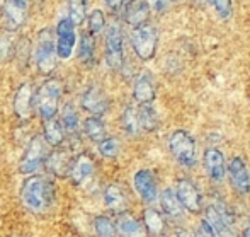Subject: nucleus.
I'll use <instances>...</instances> for the list:
<instances>
[{
    "label": "nucleus",
    "instance_id": "1",
    "mask_svg": "<svg viewBox=\"0 0 250 237\" xmlns=\"http://www.w3.org/2000/svg\"><path fill=\"white\" fill-rule=\"evenodd\" d=\"M21 198L33 213H46L56 203V186L46 176L33 174L22 183Z\"/></svg>",
    "mask_w": 250,
    "mask_h": 237
},
{
    "label": "nucleus",
    "instance_id": "2",
    "mask_svg": "<svg viewBox=\"0 0 250 237\" xmlns=\"http://www.w3.org/2000/svg\"><path fill=\"white\" fill-rule=\"evenodd\" d=\"M62 94H63L62 80L51 77V79L44 80L41 84L38 93L34 94V108H36L38 115H40V118L43 121H50V119L56 118Z\"/></svg>",
    "mask_w": 250,
    "mask_h": 237
},
{
    "label": "nucleus",
    "instance_id": "3",
    "mask_svg": "<svg viewBox=\"0 0 250 237\" xmlns=\"http://www.w3.org/2000/svg\"><path fill=\"white\" fill-rule=\"evenodd\" d=\"M48 154L50 150H48V143L44 142L43 135L33 137L19 162V172L26 176L38 174L41 169H44V161H46Z\"/></svg>",
    "mask_w": 250,
    "mask_h": 237
},
{
    "label": "nucleus",
    "instance_id": "4",
    "mask_svg": "<svg viewBox=\"0 0 250 237\" xmlns=\"http://www.w3.org/2000/svg\"><path fill=\"white\" fill-rule=\"evenodd\" d=\"M157 43L158 29L153 24L145 23L131 31V47L135 49L136 56L143 62H148L153 58L155 51H157Z\"/></svg>",
    "mask_w": 250,
    "mask_h": 237
},
{
    "label": "nucleus",
    "instance_id": "5",
    "mask_svg": "<svg viewBox=\"0 0 250 237\" xmlns=\"http://www.w3.org/2000/svg\"><path fill=\"white\" fill-rule=\"evenodd\" d=\"M36 63L44 75H50L56 69V41L50 29L40 31L36 45Z\"/></svg>",
    "mask_w": 250,
    "mask_h": 237
},
{
    "label": "nucleus",
    "instance_id": "6",
    "mask_svg": "<svg viewBox=\"0 0 250 237\" xmlns=\"http://www.w3.org/2000/svg\"><path fill=\"white\" fill-rule=\"evenodd\" d=\"M168 148L175 161L182 166H194L196 164V142L188 132L175 130L168 139Z\"/></svg>",
    "mask_w": 250,
    "mask_h": 237
},
{
    "label": "nucleus",
    "instance_id": "7",
    "mask_svg": "<svg viewBox=\"0 0 250 237\" xmlns=\"http://www.w3.org/2000/svg\"><path fill=\"white\" fill-rule=\"evenodd\" d=\"M125 62V51H123V33L118 23H112L105 33V63L109 69L119 70Z\"/></svg>",
    "mask_w": 250,
    "mask_h": 237
},
{
    "label": "nucleus",
    "instance_id": "8",
    "mask_svg": "<svg viewBox=\"0 0 250 237\" xmlns=\"http://www.w3.org/2000/svg\"><path fill=\"white\" fill-rule=\"evenodd\" d=\"M204 220L211 225L214 234L220 237H233V224H231V215L228 208L221 201L213 203L206 210V218Z\"/></svg>",
    "mask_w": 250,
    "mask_h": 237
},
{
    "label": "nucleus",
    "instance_id": "9",
    "mask_svg": "<svg viewBox=\"0 0 250 237\" xmlns=\"http://www.w3.org/2000/svg\"><path fill=\"white\" fill-rule=\"evenodd\" d=\"M75 24L68 17L60 19L56 24V56L60 60H68L75 48Z\"/></svg>",
    "mask_w": 250,
    "mask_h": 237
},
{
    "label": "nucleus",
    "instance_id": "10",
    "mask_svg": "<svg viewBox=\"0 0 250 237\" xmlns=\"http://www.w3.org/2000/svg\"><path fill=\"white\" fill-rule=\"evenodd\" d=\"M73 159H75V155L70 148L56 147L55 150L48 154L46 161H44V169L55 178H68Z\"/></svg>",
    "mask_w": 250,
    "mask_h": 237
},
{
    "label": "nucleus",
    "instance_id": "11",
    "mask_svg": "<svg viewBox=\"0 0 250 237\" xmlns=\"http://www.w3.org/2000/svg\"><path fill=\"white\" fill-rule=\"evenodd\" d=\"M96 169H97V164L92 155H89V154L75 155V159H73V162H72V167H70V172H68L70 183H72L73 186L85 185L87 181H90V179L94 178Z\"/></svg>",
    "mask_w": 250,
    "mask_h": 237
},
{
    "label": "nucleus",
    "instance_id": "12",
    "mask_svg": "<svg viewBox=\"0 0 250 237\" xmlns=\"http://www.w3.org/2000/svg\"><path fill=\"white\" fill-rule=\"evenodd\" d=\"M80 104L94 116H104L109 109V99L99 86H90L80 97Z\"/></svg>",
    "mask_w": 250,
    "mask_h": 237
},
{
    "label": "nucleus",
    "instance_id": "13",
    "mask_svg": "<svg viewBox=\"0 0 250 237\" xmlns=\"http://www.w3.org/2000/svg\"><path fill=\"white\" fill-rule=\"evenodd\" d=\"M133 186H135L136 193L140 194L145 203H153L158 198V190H157V179L151 174L148 169H140L133 176Z\"/></svg>",
    "mask_w": 250,
    "mask_h": 237
},
{
    "label": "nucleus",
    "instance_id": "14",
    "mask_svg": "<svg viewBox=\"0 0 250 237\" xmlns=\"http://www.w3.org/2000/svg\"><path fill=\"white\" fill-rule=\"evenodd\" d=\"M29 12V0H5L3 3V19L9 29H17L24 24Z\"/></svg>",
    "mask_w": 250,
    "mask_h": 237
},
{
    "label": "nucleus",
    "instance_id": "15",
    "mask_svg": "<svg viewBox=\"0 0 250 237\" xmlns=\"http://www.w3.org/2000/svg\"><path fill=\"white\" fill-rule=\"evenodd\" d=\"M175 194H177V200H179V203H181V207L186 208L188 212L198 213L201 210V194L198 188H196L189 179H181V181L177 183Z\"/></svg>",
    "mask_w": 250,
    "mask_h": 237
},
{
    "label": "nucleus",
    "instance_id": "16",
    "mask_svg": "<svg viewBox=\"0 0 250 237\" xmlns=\"http://www.w3.org/2000/svg\"><path fill=\"white\" fill-rule=\"evenodd\" d=\"M34 89L31 82H24L14 95V111L17 118L27 119L34 111Z\"/></svg>",
    "mask_w": 250,
    "mask_h": 237
},
{
    "label": "nucleus",
    "instance_id": "17",
    "mask_svg": "<svg viewBox=\"0 0 250 237\" xmlns=\"http://www.w3.org/2000/svg\"><path fill=\"white\" fill-rule=\"evenodd\" d=\"M228 176L230 183L238 193H250V174L242 157H233L228 164Z\"/></svg>",
    "mask_w": 250,
    "mask_h": 237
},
{
    "label": "nucleus",
    "instance_id": "18",
    "mask_svg": "<svg viewBox=\"0 0 250 237\" xmlns=\"http://www.w3.org/2000/svg\"><path fill=\"white\" fill-rule=\"evenodd\" d=\"M102 198H104V207L112 213L119 215L123 212H128V196H126V191L119 185L105 186Z\"/></svg>",
    "mask_w": 250,
    "mask_h": 237
},
{
    "label": "nucleus",
    "instance_id": "19",
    "mask_svg": "<svg viewBox=\"0 0 250 237\" xmlns=\"http://www.w3.org/2000/svg\"><path fill=\"white\" fill-rule=\"evenodd\" d=\"M116 232L119 237H146L143 224L129 212H123L116 218Z\"/></svg>",
    "mask_w": 250,
    "mask_h": 237
},
{
    "label": "nucleus",
    "instance_id": "20",
    "mask_svg": "<svg viewBox=\"0 0 250 237\" xmlns=\"http://www.w3.org/2000/svg\"><path fill=\"white\" fill-rule=\"evenodd\" d=\"M133 97L138 104H151L155 101V86L150 72H142L133 86Z\"/></svg>",
    "mask_w": 250,
    "mask_h": 237
},
{
    "label": "nucleus",
    "instance_id": "21",
    "mask_svg": "<svg viewBox=\"0 0 250 237\" xmlns=\"http://www.w3.org/2000/svg\"><path fill=\"white\" fill-rule=\"evenodd\" d=\"M204 167H206L208 176L213 181H221L225 178V172H227L223 154L214 147L206 148V152H204Z\"/></svg>",
    "mask_w": 250,
    "mask_h": 237
},
{
    "label": "nucleus",
    "instance_id": "22",
    "mask_svg": "<svg viewBox=\"0 0 250 237\" xmlns=\"http://www.w3.org/2000/svg\"><path fill=\"white\" fill-rule=\"evenodd\" d=\"M150 16V5L146 0H129L125 7V19L131 26H142Z\"/></svg>",
    "mask_w": 250,
    "mask_h": 237
},
{
    "label": "nucleus",
    "instance_id": "23",
    "mask_svg": "<svg viewBox=\"0 0 250 237\" xmlns=\"http://www.w3.org/2000/svg\"><path fill=\"white\" fill-rule=\"evenodd\" d=\"M43 139H44V142L48 145H51V147H62L63 145V142H65V139H66V132L63 130L58 118L44 121Z\"/></svg>",
    "mask_w": 250,
    "mask_h": 237
},
{
    "label": "nucleus",
    "instance_id": "24",
    "mask_svg": "<svg viewBox=\"0 0 250 237\" xmlns=\"http://www.w3.org/2000/svg\"><path fill=\"white\" fill-rule=\"evenodd\" d=\"M160 207L164 210V213L170 218H179L182 217V207L177 200V194L172 188H165L160 194Z\"/></svg>",
    "mask_w": 250,
    "mask_h": 237
},
{
    "label": "nucleus",
    "instance_id": "25",
    "mask_svg": "<svg viewBox=\"0 0 250 237\" xmlns=\"http://www.w3.org/2000/svg\"><path fill=\"white\" fill-rule=\"evenodd\" d=\"M136 116H138V126L143 132H153L158 126V115L151 104H140L136 108Z\"/></svg>",
    "mask_w": 250,
    "mask_h": 237
},
{
    "label": "nucleus",
    "instance_id": "26",
    "mask_svg": "<svg viewBox=\"0 0 250 237\" xmlns=\"http://www.w3.org/2000/svg\"><path fill=\"white\" fill-rule=\"evenodd\" d=\"M143 227L148 234L153 236H162L165 231V220L162 217L160 212L153 210V208H146L145 213H143Z\"/></svg>",
    "mask_w": 250,
    "mask_h": 237
},
{
    "label": "nucleus",
    "instance_id": "27",
    "mask_svg": "<svg viewBox=\"0 0 250 237\" xmlns=\"http://www.w3.org/2000/svg\"><path fill=\"white\" fill-rule=\"evenodd\" d=\"M83 133L89 137L92 142L99 143L105 139V125L99 116H89L83 119Z\"/></svg>",
    "mask_w": 250,
    "mask_h": 237
},
{
    "label": "nucleus",
    "instance_id": "28",
    "mask_svg": "<svg viewBox=\"0 0 250 237\" xmlns=\"http://www.w3.org/2000/svg\"><path fill=\"white\" fill-rule=\"evenodd\" d=\"M79 121H80L79 113H77L75 106H73L72 102H66L62 109V119H60L63 130H65L66 133H75L77 128H79Z\"/></svg>",
    "mask_w": 250,
    "mask_h": 237
},
{
    "label": "nucleus",
    "instance_id": "29",
    "mask_svg": "<svg viewBox=\"0 0 250 237\" xmlns=\"http://www.w3.org/2000/svg\"><path fill=\"white\" fill-rule=\"evenodd\" d=\"M94 231L97 237H118L116 222L109 215H97L94 218Z\"/></svg>",
    "mask_w": 250,
    "mask_h": 237
},
{
    "label": "nucleus",
    "instance_id": "30",
    "mask_svg": "<svg viewBox=\"0 0 250 237\" xmlns=\"http://www.w3.org/2000/svg\"><path fill=\"white\" fill-rule=\"evenodd\" d=\"M94 51H96V38L85 31L80 38V47H79V60L80 62L90 63L94 60Z\"/></svg>",
    "mask_w": 250,
    "mask_h": 237
},
{
    "label": "nucleus",
    "instance_id": "31",
    "mask_svg": "<svg viewBox=\"0 0 250 237\" xmlns=\"http://www.w3.org/2000/svg\"><path fill=\"white\" fill-rule=\"evenodd\" d=\"M121 123H123V128H125L126 133L129 135H136L140 132V126H138V116H136V108L133 106H128V108L123 111L121 115Z\"/></svg>",
    "mask_w": 250,
    "mask_h": 237
},
{
    "label": "nucleus",
    "instance_id": "32",
    "mask_svg": "<svg viewBox=\"0 0 250 237\" xmlns=\"http://www.w3.org/2000/svg\"><path fill=\"white\" fill-rule=\"evenodd\" d=\"M87 12V0H70L68 2V19L73 24H82Z\"/></svg>",
    "mask_w": 250,
    "mask_h": 237
},
{
    "label": "nucleus",
    "instance_id": "33",
    "mask_svg": "<svg viewBox=\"0 0 250 237\" xmlns=\"http://www.w3.org/2000/svg\"><path fill=\"white\" fill-rule=\"evenodd\" d=\"M97 148H99L102 157L111 159V157H116V155L119 154V148H121V145H119V140L114 139V137H105L104 140H101V142H99Z\"/></svg>",
    "mask_w": 250,
    "mask_h": 237
},
{
    "label": "nucleus",
    "instance_id": "34",
    "mask_svg": "<svg viewBox=\"0 0 250 237\" xmlns=\"http://www.w3.org/2000/svg\"><path fill=\"white\" fill-rule=\"evenodd\" d=\"M105 26V17H104V12L99 9L92 10L89 16V33L92 34L94 38L97 36L99 33H102V29H104Z\"/></svg>",
    "mask_w": 250,
    "mask_h": 237
},
{
    "label": "nucleus",
    "instance_id": "35",
    "mask_svg": "<svg viewBox=\"0 0 250 237\" xmlns=\"http://www.w3.org/2000/svg\"><path fill=\"white\" fill-rule=\"evenodd\" d=\"M206 2L216 10V14L221 17V19H230L231 9H233L231 0H206Z\"/></svg>",
    "mask_w": 250,
    "mask_h": 237
},
{
    "label": "nucleus",
    "instance_id": "36",
    "mask_svg": "<svg viewBox=\"0 0 250 237\" xmlns=\"http://www.w3.org/2000/svg\"><path fill=\"white\" fill-rule=\"evenodd\" d=\"M196 237H216V234L206 220H201L198 231H196Z\"/></svg>",
    "mask_w": 250,
    "mask_h": 237
},
{
    "label": "nucleus",
    "instance_id": "37",
    "mask_svg": "<svg viewBox=\"0 0 250 237\" xmlns=\"http://www.w3.org/2000/svg\"><path fill=\"white\" fill-rule=\"evenodd\" d=\"M129 0H105V3H107L111 9L118 10V9H125L126 3H128Z\"/></svg>",
    "mask_w": 250,
    "mask_h": 237
},
{
    "label": "nucleus",
    "instance_id": "38",
    "mask_svg": "<svg viewBox=\"0 0 250 237\" xmlns=\"http://www.w3.org/2000/svg\"><path fill=\"white\" fill-rule=\"evenodd\" d=\"M175 237H196L192 234L191 231H186V229H179L177 232H175Z\"/></svg>",
    "mask_w": 250,
    "mask_h": 237
},
{
    "label": "nucleus",
    "instance_id": "39",
    "mask_svg": "<svg viewBox=\"0 0 250 237\" xmlns=\"http://www.w3.org/2000/svg\"><path fill=\"white\" fill-rule=\"evenodd\" d=\"M244 237H250V227H247V229L244 231Z\"/></svg>",
    "mask_w": 250,
    "mask_h": 237
},
{
    "label": "nucleus",
    "instance_id": "40",
    "mask_svg": "<svg viewBox=\"0 0 250 237\" xmlns=\"http://www.w3.org/2000/svg\"><path fill=\"white\" fill-rule=\"evenodd\" d=\"M158 237H164V236H158Z\"/></svg>",
    "mask_w": 250,
    "mask_h": 237
}]
</instances>
